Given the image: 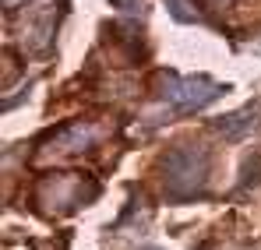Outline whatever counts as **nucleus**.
Returning <instances> with one entry per match:
<instances>
[{
    "instance_id": "1",
    "label": "nucleus",
    "mask_w": 261,
    "mask_h": 250,
    "mask_svg": "<svg viewBox=\"0 0 261 250\" xmlns=\"http://www.w3.org/2000/svg\"><path fill=\"white\" fill-rule=\"evenodd\" d=\"M166 190L173 198H194L205 180H208V159L201 148H191V145H180L166 155Z\"/></svg>"
},
{
    "instance_id": "2",
    "label": "nucleus",
    "mask_w": 261,
    "mask_h": 250,
    "mask_svg": "<svg viewBox=\"0 0 261 250\" xmlns=\"http://www.w3.org/2000/svg\"><path fill=\"white\" fill-rule=\"evenodd\" d=\"M159 95L176 106V109H201L208 102H216L226 92V85L208 81V78H173V74H159Z\"/></svg>"
},
{
    "instance_id": "3",
    "label": "nucleus",
    "mask_w": 261,
    "mask_h": 250,
    "mask_svg": "<svg viewBox=\"0 0 261 250\" xmlns=\"http://www.w3.org/2000/svg\"><path fill=\"white\" fill-rule=\"evenodd\" d=\"M92 194H95V187L88 183L85 176H74V173L46 176L43 183H39V201H71V208H78Z\"/></svg>"
},
{
    "instance_id": "4",
    "label": "nucleus",
    "mask_w": 261,
    "mask_h": 250,
    "mask_svg": "<svg viewBox=\"0 0 261 250\" xmlns=\"http://www.w3.org/2000/svg\"><path fill=\"white\" fill-rule=\"evenodd\" d=\"M95 137H99V127H92V124H71V127H64V130L53 137V145H46V148H43V159H49L53 152H60V155L85 152Z\"/></svg>"
},
{
    "instance_id": "5",
    "label": "nucleus",
    "mask_w": 261,
    "mask_h": 250,
    "mask_svg": "<svg viewBox=\"0 0 261 250\" xmlns=\"http://www.w3.org/2000/svg\"><path fill=\"white\" fill-rule=\"evenodd\" d=\"M251 120H254L251 113H237L233 120H226V124H219V130H222V134H229V137H240V134H244V130L251 127Z\"/></svg>"
},
{
    "instance_id": "6",
    "label": "nucleus",
    "mask_w": 261,
    "mask_h": 250,
    "mask_svg": "<svg viewBox=\"0 0 261 250\" xmlns=\"http://www.w3.org/2000/svg\"><path fill=\"white\" fill-rule=\"evenodd\" d=\"M170 14H173L176 21H198L201 18L194 7H187V0H170Z\"/></svg>"
}]
</instances>
